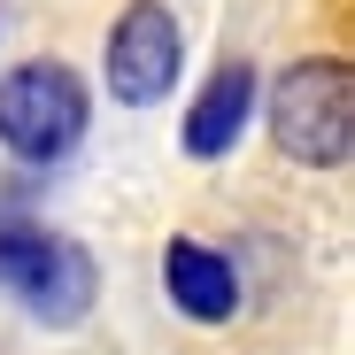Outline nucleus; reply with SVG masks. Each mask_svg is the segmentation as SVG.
Here are the masks:
<instances>
[{
  "instance_id": "f257e3e1",
  "label": "nucleus",
  "mask_w": 355,
  "mask_h": 355,
  "mask_svg": "<svg viewBox=\"0 0 355 355\" xmlns=\"http://www.w3.org/2000/svg\"><path fill=\"white\" fill-rule=\"evenodd\" d=\"M0 286L39 317V324H85L93 302H101V263L93 248L62 240L46 224H24V216H0Z\"/></svg>"
},
{
  "instance_id": "f03ea898",
  "label": "nucleus",
  "mask_w": 355,
  "mask_h": 355,
  "mask_svg": "<svg viewBox=\"0 0 355 355\" xmlns=\"http://www.w3.org/2000/svg\"><path fill=\"white\" fill-rule=\"evenodd\" d=\"M270 139L309 170H340L355 155V70L340 54H309L270 85Z\"/></svg>"
},
{
  "instance_id": "7ed1b4c3",
  "label": "nucleus",
  "mask_w": 355,
  "mask_h": 355,
  "mask_svg": "<svg viewBox=\"0 0 355 355\" xmlns=\"http://www.w3.org/2000/svg\"><path fill=\"white\" fill-rule=\"evenodd\" d=\"M85 85L70 62H16L0 78V147L16 162H62L85 139Z\"/></svg>"
},
{
  "instance_id": "20e7f679",
  "label": "nucleus",
  "mask_w": 355,
  "mask_h": 355,
  "mask_svg": "<svg viewBox=\"0 0 355 355\" xmlns=\"http://www.w3.org/2000/svg\"><path fill=\"white\" fill-rule=\"evenodd\" d=\"M108 93L124 101V108H155L170 101L178 70H186V39H178V16L162 8V0H132L124 16H116L108 31Z\"/></svg>"
},
{
  "instance_id": "39448f33",
  "label": "nucleus",
  "mask_w": 355,
  "mask_h": 355,
  "mask_svg": "<svg viewBox=\"0 0 355 355\" xmlns=\"http://www.w3.org/2000/svg\"><path fill=\"white\" fill-rule=\"evenodd\" d=\"M255 70L248 62H224V70H209V85L193 93V108H186V132H178V147H186L193 162H224L232 147H240V132H248V116H255Z\"/></svg>"
},
{
  "instance_id": "423d86ee",
  "label": "nucleus",
  "mask_w": 355,
  "mask_h": 355,
  "mask_svg": "<svg viewBox=\"0 0 355 355\" xmlns=\"http://www.w3.org/2000/svg\"><path fill=\"white\" fill-rule=\"evenodd\" d=\"M162 286H170V309L193 317V324L240 317V270H232V255H216L209 240H170L162 248Z\"/></svg>"
}]
</instances>
